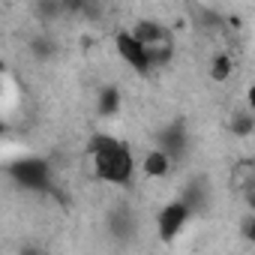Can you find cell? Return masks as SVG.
Segmentation results:
<instances>
[{
    "label": "cell",
    "instance_id": "7",
    "mask_svg": "<svg viewBox=\"0 0 255 255\" xmlns=\"http://www.w3.org/2000/svg\"><path fill=\"white\" fill-rule=\"evenodd\" d=\"M171 171V156L159 147H153L147 156H144V174L147 177H165Z\"/></svg>",
    "mask_w": 255,
    "mask_h": 255
},
{
    "label": "cell",
    "instance_id": "2",
    "mask_svg": "<svg viewBox=\"0 0 255 255\" xmlns=\"http://www.w3.org/2000/svg\"><path fill=\"white\" fill-rule=\"evenodd\" d=\"M132 33H135V39L147 48L153 66H159V63H165V60L171 57V33H168L162 24H156V21H138V24L132 27Z\"/></svg>",
    "mask_w": 255,
    "mask_h": 255
},
{
    "label": "cell",
    "instance_id": "11",
    "mask_svg": "<svg viewBox=\"0 0 255 255\" xmlns=\"http://www.w3.org/2000/svg\"><path fill=\"white\" fill-rule=\"evenodd\" d=\"M243 192H246V201H249V207L255 210V168L249 171V177H246V183H243Z\"/></svg>",
    "mask_w": 255,
    "mask_h": 255
},
{
    "label": "cell",
    "instance_id": "8",
    "mask_svg": "<svg viewBox=\"0 0 255 255\" xmlns=\"http://www.w3.org/2000/svg\"><path fill=\"white\" fill-rule=\"evenodd\" d=\"M96 111H99L102 117L117 114V111H120V87H114V84L102 87L99 96H96Z\"/></svg>",
    "mask_w": 255,
    "mask_h": 255
},
{
    "label": "cell",
    "instance_id": "12",
    "mask_svg": "<svg viewBox=\"0 0 255 255\" xmlns=\"http://www.w3.org/2000/svg\"><path fill=\"white\" fill-rule=\"evenodd\" d=\"M243 234H246V240H255V213L246 216V222H243Z\"/></svg>",
    "mask_w": 255,
    "mask_h": 255
},
{
    "label": "cell",
    "instance_id": "3",
    "mask_svg": "<svg viewBox=\"0 0 255 255\" xmlns=\"http://www.w3.org/2000/svg\"><path fill=\"white\" fill-rule=\"evenodd\" d=\"M9 174H12V180H15L18 186L33 189V192H42V189L51 186V168H48V162L39 159V156H24V159L12 162V165H9Z\"/></svg>",
    "mask_w": 255,
    "mask_h": 255
},
{
    "label": "cell",
    "instance_id": "14",
    "mask_svg": "<svg viewBox=\"0 0 255 255\" xmlns=\"http://www.w3.org/2000/svg\"><path fill=\"white\" fill-rule=\"evenodd\" d=\"M21 255H42V252H39V249H33V246H24V249H21Z\"/></svg>",
    "mask_w": 255,
    "mask_h": 255
},
{
    "label": "cell",
    "instance_id": "9",
    "mask_svg": "<svg viewBox=\"0 0 255 255\" xmlns=\"http://www.w3.org/2000/svg\"><path fill=\"white\" fill-rule=\"evenodd\" d=\"M255 129V114L252 111H237L231 117V132L234 135H249Z\"/></svg>",
    "mask_w": 255,
    "mask_h": 255
},
{
    "label": "cell",
    "instance_id": "1",
    "mask_svg": "<svg viewBox=\"0 0 255 255\" xmlns=\"http://www.w3.org/2000/svg\"><path fill=\"white\" fill-rule=\"evenodd\" d=\"M90 156H93V171L102 183L111 186H129L135 174V159L132 150L114 135H93L90 138Z\"/></svg>",
    "mask_w": 255,
    "mask_h": 255
},
{
    "label": "cell",
    "instance_id": "6",
    "mask_svg": "<svg viewBox=\"0 0 255 255\" xmlns=\"http://www.w3.org/2000/svg\"><path fill=\"white\" fill-rule=\"evenodd\" d=\"M186 144H189V138H186V126L177 120V123H171V126H165L162 129V138H159V150H165L168 156H171V162L177 159V156H183L186 153Z\"/></svg>",
    "mask_w": 255,
    "mask_h": 255
},
{
    "label": "cell",
    "instance_id": "4",
    "mask_svg": "<svg viewBox=\"0 0 255 255\" xmlns=\"http://www.w3.org/2000/svg\"><path fill=\"white\" fill-rule=\"evenodd\" d=\"M114 48H117V54H120V60L129 66V69H135V72H147L153 63H150V54H147V48L135 39V33L132 30H123V33H117L114 36Z\"/></svg>",
    "mask_w": 255,
    "mask_h": 255
},
{
    "label": "cell",
    "instance_id": "10",
    "mask_svg": "<svg viewBox=\"0 0 255 255\" xmlns=\"http://www.w3.org/2000/svg\"><path fill=\"white\" fill-rule=\"evenodd\" d=\"M210 75H213V81H228V75H231V57L228 54H216L213 63H210Z\"/></svg>",
    "mask_w": 255,
    "mask_h": 255
},
{
    "label": "cell",
    "instance_id": "5",
    "mask_svg": "<svg viewBox=\"0 0 255 255\" xmlns=\"http://www.w3.org/2000/svg\"><path fill=\"white\" fill-rule=\"evenodd\" d=\"M192 216V210H189V204L180 198V201H168L162 210H159V216H156V231H159V240H174L177 234H180V228L186 225V219Z\"/></svg>",
    "mask_w": 255,
    "mask_h": 255
},
{
    "label": "cell",
    "instance_id": "13",
    "mask_svg": "<svg viewBox=\"0 0 255 255\" xmlns=\"http://www.w3.org/2000/svg\"><path fill=\"white\" fill-rule=\"evenodd\" d=\"M246 105H249V111L255 114V81L249 84V90H246Z\"/></svg>",
    "mask_w": 255,
    "mask_h": 255
}]
</instances>
